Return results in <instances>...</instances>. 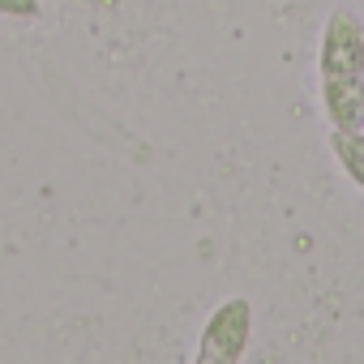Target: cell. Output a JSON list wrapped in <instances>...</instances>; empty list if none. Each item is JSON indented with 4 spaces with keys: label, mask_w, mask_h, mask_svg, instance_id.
Here are the masks:
<instances>
[{
    "label": "cell",
    "mask_w": 364,
    "mask_h": 364,
    "mask_svg": "<svg viewBox=\"0 0 364 364\" xmlns=\"http://www.w3.org/2000/svg\"><path fill=\"white\" fill-rule=\"evenodd\" d=\"M317 77H321V107L330 129L360 133L364 129V22L351 9H334L326 18Z\"/></svg>",
    "instance_id": "cell-1"
},
{
    "label": "cell",
    "mask_w": 364,
    "mask_h": 364,
    "mask_svg": "<svg viewBox=\"0 0 364 364\" xmlns=\"http://www.w3.org/2000/svg\"><path fill=\"white\" fill-rule=\"evenodd\" d=\"M0 18L35 22V18H39V0H0Z\"/></svg>",
    "instance_id": "cell-4"
},
{
    "label": "cell",
    "mask_w": 364,
    "mask_h": 364,
    "mask_svg": "<svg viewBox=\"0 0 364 364\" xmlns=\"http://www.w3.org/2000/svg\"><path fill=\"white\" fill-rule=\"evenodd\" d=\"M330 150H334V159L343 163V171L355 180V189L364 193V129H360V133L330 129Z\"/></svg>",
    "instance_id": "cell-3"
},
{
    "label": "cell",
    "mask_w": 364,
    "mask_h": 364,
    "mask_svg": "<svg viewBox=\"0 0 364 364\" xmlns=\"http://www.w3.org/2000/svg\"><path fill=\"white\" fill-rule=\"evenodd\" d=\"M253 338V304L249 296H228L202 326L193 364H240Z\"/></svg>",
    "instance_id": "cell-2"
}]
</instances>
